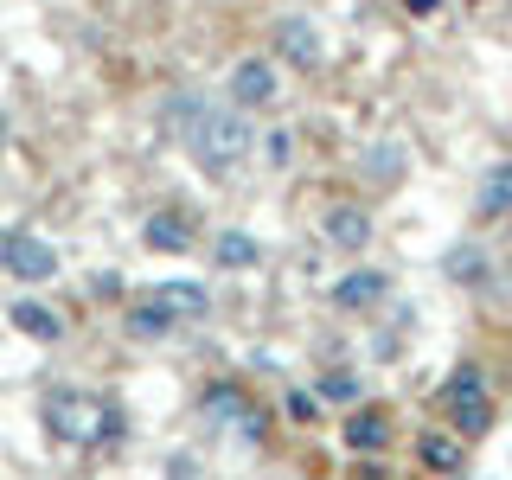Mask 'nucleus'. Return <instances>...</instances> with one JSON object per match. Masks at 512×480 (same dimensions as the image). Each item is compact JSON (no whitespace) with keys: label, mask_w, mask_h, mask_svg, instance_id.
<instances>
[{"label":"nucleus","mask_w":512,"mask_h":480,"mask_svg":"<svg viewBox=\"0 0 512 480\" xmlns=\"http://www.w3.org/2000/svg\"><path fill=\"white\" fill-rule=\"evenodd\" d=\"M205 416H212V423H218V429H237V423H244V429H250V436H256V429H263V416H256V410H250V397H244V391H237V384H218V391H212V397H205Z\"/></svg>","instance_id":"obj_7"},{"label":"nucleus","mask_w":512,"mask_h":480,"mask_svg":"<svg viewBox=\"0 0 512 480\" xmlns=\"http://www.w3.org/2000/svg\"><path fill=\"white\" fill-rule=\"evenodd\" d=\"M384 442H391V416L384 410H359L346 423V448H359V455H378Z\"/></svg>","instance_id":"obj_12"},{"label":"nucleus","mask_w":512,"mask_h":480,"mask_svg":"<svg viewBox=\"0 0 512 480\" xmlns=\"http://www.w3.org/2000/svg\"><path fill=\"white\" fill-rule=\"evenodd\" d=\"M192 237H199V224H192L186 212H154L148 218V250H167V256H180Z\"/></svg>","instance_id":"obj_9"},{"label":"nucleus","mask_w":512,"mask_h":480,"mask_svg":"<svg viewBox=\"0 0 512 480\" xmlns=\"http://www.w3.org/2000/svg\"><path fill=\"white\" fill-rule=\"evenodd\" d=\"M128 333H135V340H167V333H173V314H167V301H160V295L135 301V308H128Z\"/></svg>","instance_id":"obj_15"},{"label":"nucleus","mask_w":512,"mask_h":480,"mask_svg":"<svg viewBox=\"0 0 512 480\" xmlns=\"http://www.w3.org/2000/svg\"><path fill=\"white\" fill-rule=\"evenodd\" d=\"M45 423H52L58 442L71 448H96L109 436H122V416L103 404V397H84V391H52L45 397Z\"/></svg>","instance_id":"obj_2"},{"label":"nucleus","mask_w":512,"mask_h":480,"mask_svg":"<svg viewBox=\"0 0 512 480\" xmlns=\"http://www.w3.org/2000/svg\"><path fill=\"white\" fill-rule=\"evenodd\" d=\"M0 269H7V276H20V282H52L58 276V250L45 244V237L13 231L7 250H0Z\"/></svg>","instance_id":"obj_4"},{"label":"nucleus","mask_w":512,"mask_h":480,"mask_svg":"<svg viewBox=\"0 0 512 480\" xmlns=\"http://www.w3.org/2000/svg\"><path fill=\"white\" fill-rule=\"evenodd\" d=\"M365 173H372L378 186H397V180H404V148H391V141H378V148L365 154Z\"/></svg>","instance_id":"obj_19"},{"label":"nucleus","mask_w":512,"mask_h":480,"mask_svg":"<svg viewBox=\"0 0 512 480\" xmlns=\"http://www.w3.org/2000/svg\"><path fill=\"white\" fill-rule=\"evenodd\" d=\"M384 288H391V276H384V269H352V276L333 288V308L359 314V308H372V301H384Z\"/></svg>","instance_id":"obj_8"},{"label":"nucleus","mask_w":512,"mask_h":480,"mask_svg":"<svg viewBox=\"0 0 512 480\" xmlns=\"http://www.w3.org/2000/svg\"><path fill=\"white\" fill-rule=\"evenodd\" d=\"M327 244L365 250V244H372V218H365L359 205H333V212H327Z\"/></svg>","instance_id":"obj_10"},{"label":"nucleus","mask_w":512,"mask_h":480,"mask_svg":"<svg viewBox=\"0 0 512 480\" xmlns=\"http://www.w3.org/2000/svg\"><path fill=\"white\" fill-rule=\"evenodd\" d=\"M404 7H410V13H436L442 0H404Z\"/></svg>","instance_id":"obj_23"},{"label":"nucleus","mask_w":512,"mask_h":480,"mask_svg":"<svg viewBox=\"0 0 512 480\" xmlns=\"http://www.w3.org/2000/svg\"><path fill=\"white\" fill-rule=\"evenodd\" d=\"M442 276L461 282V288H474L480 276H487V250H480V244H455V250L442 256Z\"/></svg>","instance_id":"obj_17"},{"label":"nucleus","mask_w":512,"mask_h":480,"mask_svg":"<svg viewBox=\"0 0 512 480\" xmlns=\"http://www.w3.org/2000/svg\"><path fill=\"white\" fill-rule=\"evenodd\" d=\"M416 455H423V468H436V474H461V468H468L461 436H423V442H416Z\"/></svg>","instance_id":"obj_16"},{"label":"nucleus","mask_w":512,"mask_h":480,"mask_svg":"<svg viewBox=\"0 0 512 480\" xmlns=\"http://www.w3.org/2000/svg\"><path fill=\"white\" fill-rule=\"evenodd\" d=\"M442 416L455 423L461 442H474V436L493 429V391H487V378H480L474 365H461V372L442 384Z\"/></svg>","instance_id":"obj_3"},{"label":"nucleus","mask_w":512,"mask_h":480,"mask_svg":"<svg viewBox=\"0 0 512 480\" xmlns=\"http://www.w3.org/2000/svg\"><path fill=\"white\" fill-rule=\"evenodd\" d=\"M186 148L199 154V167L212 173V180H224V173L250 154V116L244 109H199V122L186 128Z\"/></svg>","instance_id":"obj_1"},{"label":"nucleus","mask_w":512,"mask_h":480,"mask_svg":"<svg viewBox=\"0 0 512 480\" xmlns=\"http://www.w3.org/2000/svg\"><path fill=\"white\" fill-rule=\"evenodd\" d=\"M288 416H301V423H308V416H314V397L295 391V397H288Z\"/></svg>","instance_id":"obj_22"},{"label":"nucleus","mask_w":512,"mask_h":480,"mask_svg":"<svg viewBox=\"0 0 512 480\" xmlns=\"http://www.w3.org/2000/svg\"><path fill=\"white\" fill-rule=\"evenodd\" d=\"M276 52L295 64V71H320V32L295 13V20H282V26H276Z\"/></svg>","instance_id":"obj_5"},{"label":"nucleus","mask_w":512,"mask_h":480,"mask_svg":"<svg viewBox=\"0 0 512 480\" xmlns=\"http://www.w3.org/2000/svg\"><path fill=\"white\" fill-rule=\"evenodd\" d=\"M269 96H276V64L250 58V64H237V71H231V103L237 109H263Z\"/></svg>","instance_id":"obj_6"},{"label":"nucleus","mask_w":512,"mask_h":480,"mask_svg":"<svg viewBox=\"0 0 512 480\" xmlns=\"http://www.w3.org/2000/svg\"><path fill=\"white\" fill-rule=\"evenodd\" d=\"M212 256H218V269H250V263H256V237H244V231H224L218 244H212Z\"/></svg>","instance_id":"obj_18"},{"label":"nucleus","mask_w":512,"mask_h":480,"mask_svg":"<svg viewBox=\"0 0 512 480\" xmlns=\"http://www.w3.org/2000/svg\"><path fill=\"white\" fill-rule=\"evenodd\" d=\"M288 148H295V141H288V128H276V135L263 141V154H269V167H288Z\"/></svg>","instance_id":"obj_21"},{"label":"nucleus","mask_w":512,"mask_h":480,"mask_svg":"<svg viewBox=\"0 0 512 480\" xmlns=\"http://www.w3.org/2000/svg\"><path fill=\"white\" fill-rule=\"evenodd\" d=\"M0 250H7V237H0Z\"/></svg>","instance_id":"obj_24"},{"label":"nucleus","mask_w":512,"mask_h":480,"mask_svg":"<svg viewBox=\"0 0 512 480\" xmlns=\"http://www.w3.org/2000/svg\"><path fill=\"white\" fill-rule=\"evenodd\" d=\"M7 320L26 333V340H39V346H52L58 333H64V320H58L52 308H39V301H13V314H7Z\"/></svg>","instance_id":"obj_11"},{"label":"nucleus","mask_w":512,"mask_h":480,"mask_svg":"<svg viewBox=\"0 0 512 480\" xmlns=\"http://www.w3.org/2000/svg\"><path fill=\"white\" fill-rule=\"evenodd\" d=\"M320 397H327V404H352V397H359V378H352V372H327V378H320Z\"/></svg>","instance_id":"obj_20"},{"label":"nucleus","mask_w":512,"mask_h":480,"mask_svg":"<svg viewBox=\"0 0 512 480\" xmlns=\"http://www.w3.org/2000/svg\"><path fill=\"white\" fill-rule=\"evenodd\" d=\"M512 212V167H493L474 192V218H506Z\"/></svg>","instance_id":"obj_14"},{"label":"nucleus","mask_w":512,"mask_h":480,"mask_svg":"<svg viewBox=\"0 0 512 480\" xmlns=\"http://www.w3.org/2000/svg\"><path fill=\"white\" fill-rule=\"evenodd\" d=\"M154 295L167 301L173 320H205V314H212V295H205L199 282H167V288H154Z\"/></svg>","instance_id":"obj_13"}]
</instances>
